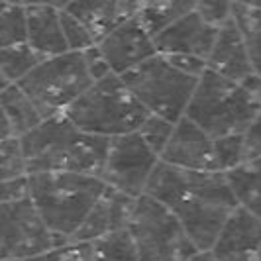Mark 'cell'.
Here are the masks:
<instances>
[{"label": "cell", "mask_w": 261, "mask_h": 261, "mask_svg": "<svg viewBox=\"0 0 261 261\" xmlns=\"http://www.w3.org/2000/svg\"><path fill=\"white\" fill-rule=\"evenodd\" d=\"M145 195L181 220L198 251L214 248L224 224L240 206L226 173H196L159 161Z\"/></svg>", "instance_id": "cell-1"}, {"label": "cell", "mask_w": 261, "mask_h": 261, "mask_svg": "<svg viewBox=\"0 0 261 261\" xmlns=\"http://www.w3.org/2000/svg\"><path fill=\"white\" fill-rule=\"evenodd\" d=\"M30 175L75 173L102 177L110 140L81 132L71 120L55 116L22 138Z\"/></svg>", "instance_id": "cell-2"}, {"label": "cell", "mask_w": 261, "mask_h": 261, "mask_svg": "<svg viewBox=\"0 0 261 261\" xmlns=\"http://www.w3.org/2000/svg\"><path fill=\"white\" fill-rule=\"evenodd\" d=\"M32 200L53 234L75 236L81 224L105 195L106 183L91 175L75 173H36L30 175Z\"/></svg>", "instance_id": "cell-3"}, {"label": "cell", "mask_w": 261, "mask_h": 261, "mask_svg": "<svg viewBox=\"0 0 261 261\" xmlns=\"http://www.w3.org/2000/svg\"><path fill=\"white\" fill-rule=\"evenodd\" d=\"M65 116L85 134L114 140L140 130L149 112L132 94L122 77L110 75L94 83Z\"/></svg>", "instance_id": "cell-4"}, {"label": "cell", "mask_w": 261, "mask_h": 261, "mask_svg": "<svg viewBox=\"0 0 261 261\" xmlns=\"http://www.w3.org/2000/svg\"><path fill=\"white\" fill-rule=\"evenodd\" d=\"M259 112L261 102L240 83L206 71L198 81L185 116L218 140L224 136L244 134Z\"/></svg>", "instance_id": "cell-5"}, {"label": "cell", "mask_w": 261, "mask_h": 261, "mask_svg": "<svg viewBox=\"0 0 261 261\" xmlns=\"http://www.w3.org/2000/svg\"><path fill=\"white\" fill-rule=\"evenodd\" d=\"M122 81L149 114L177 124L187 114L200 79L185 75L165 55H155L126 73Z\"/></svg>", "instance_id": "cell-6"}, {"label": "cell", "mask_w": 261, "mask_h": 261, "mask_svg": "<svg viewBox=\"0 0 261 261\" xmlns=\"http://www.w3.org/2000/svg\"><path fill=\"white\" fill-rule=\"evenodd\" d=\"M18 85L38 106L43 120H49L63 116L94 83L89 75L85 55L69 51L41 61Z\"/></svg>", "instance_id": "cell-7"}, {"label": "cell", "mask_w": 261, "mask_h": 261, "mask_svg": "<svg viewBox=\"0 0 261 261\" xmlns=\"http://www.w3.org/2000/svg\"><path fill=\"white\" fill-rule=\"evenodd\" d=\"M128 230L140 261H189L198 251L173 210L147 195L136 200Z\"/></svg>", "instance_id": "cell-8"}, {"label": "cell", "mask_w": 261, "mask_h": 261, "mask_svg": "<svg viewBox=\"0 0 261 261\" xmlns=\"http://www.w3.org/2000/svg\"><path fill=\"white\" fill-rule=\"evenodd\" d=\"M0 218H2V236H0L2 259L26 261L53 248L69 244L67 238L53 234L49 230V226L41 218L32 198L2 204Z\"/></svg>", "instance_id": "cell-9"}, {"label": "cell", "mask_w": 261, "mask_h": 261, "mask_svg": "<svg viewBox=\"0 0 261 261\" xmlns=\"http://www.w3.org/2000/svg\"><path fill=\"white\" fill-rule=\"evenodd\" d=\"M159 161L161 159L153 153V149L145 144L138 132L120 136L110 140L100 179L110 189H116L132 198H140L145 195Z\"/></svg>", "instance_id": "cell-10"}, {"label": "cell", "mask_w": 261, "mask_h": 261, "mask_svg": "<svg viewBox=\"0 0 261 261\" xmlns=\"http://www.w3.org/2000/svg\"><path fill=\"white\" fill-rule=\"evenodd\" d=\"M98 49L106 59V63L110 65L112 73L118 77H124L136 67L144 65L145 61L159 55L155 39L138 20V16L118 26L114 32H110L98 43Z\"/></svg>", "instance_id": "cell-11"}, {"label": "cell", "mask_w": 261, "mask_h": 261, "mask_svg": "<svg viewBox=\"0 0 261 261\" xmlns=\"http://www.w3.org/2000/svg\"><path fill=\"white\" fill-rule=\"evenodd\" d=\"M161 161L177 169L196 173H218L216 167V140L200 126L185 116L177 122L173 138L167 144Z\"/></svg>", "instance_id": "cell-12"}, {"label": "cell", "mask_w": 261, "mask_h": 261, "mask_svg": "<svg viewBox=\"0 0 261 261\" xmlns=\"http://www.w3.org/2000/svg\"><path fill=\"white\" fill-rule=\"evenodd\" d=\"M218 32L220 30L204 22V18L195 8L191 14L183 16L163 34L157 36V53L159 55H193L208 61Z\"/></svg>", "instance_id": "cell-13"}, {"label": "cell", "mask_w": 261, "mask_h": 261, "mask_svg": "<svg viewBox=\"0 0 261 261\" xmlns=\"http://www.w3.org/2000/svg\"><path fill=\"white\" fill-rule=\"evenodd\" d=\"M136 200L138 198H132L116 189L106 187L105 195L100 196V200L89 212V216L85 218V222L81 224V228L71 238V242L92 244L102 236L128 230V224H130L134 208H136Z\"/></svg>", "instance_id": "cell-14"}, {"label": "cell", "mask_w": 261, "mask_h": 261, "mask_svg": "<svg viewBox=\"0 0 261 261\" xmlns=\"http://www.w3.org/2000/svg\"><path fill=\"white\" fill-rule=\"evenodd\" d=\"M259 249L261 220L244 206H238L210 251L220 261H257Z\"/></svg>", "instance_id": "cell-15"}, {"label": "cell", "mask_w": 261, "mask_h": 261, "mask_svg": "<svg viewBox=\"0 0 261 261\" xmlns=\"http://www.w3.org/2000/svg\"><path fill=\"white\" fill-rule=\"evenodd\" d=\"M206 63H208V71L224 79H230L234 83H244L255 73L251 59H249L246 39L242 36L234 18L226 26L220 28L216 43L212 47V53Z\"/></svg>", "instance_id": "cell-16"}, {"label": "cell", "mask_w": 261, "mask_h": 261, "mask_svg": "<svg viewBox=\"0 0 261 261\" xmlns=\"http://www.w3.org/2000/svg\"><path fill=\"white\" fill-rule=\"evenodd\" d=\"M28 8V45L43 59L69 53L63 26H61V4L41 2L26 4Z\"/></svg>", "instance_id": "cell-17"}, {"label": "cell", "mask_w": 261, "mask_h": 261, "mask_svg": "<svg viewBox=\"0 0 261 261\" xmlns=\"http://www.w3.org/2000/svg\"><path fill=\"white\" fill-rule=\"evenodd\" d=\"M142 2H114V0H105V2H65V8L73 16H77L85 26L91 30L96 43L114 32L118 26L136 18L140 12Z\"/></svg>", "instance_id": "cell-18"}, {"label": "cell", "mask_w": 261, "mask_h": 261, "mask_svg": "<svg viewBox=\"0 0 261 261\" xmlns=\"http://www.w3.org/2000/svg\"><path fill=\"white\" fill-rule=\"evenodd\" d=\"M0 106L2 116L8 118L18 138L28 136L43 122L38 106L32 102V98L22 91L20 85H8L0 89Z\"/></svg>", "instance_id": "cell-19"}, {"label": "cell", "mask_w": 261, "mask_h": 261, "mask_svg": "<svg viewBox=\"0 0 261 261\" xmlns=\"http://www.w3.org/2000/svg\"><path fill=\"white\" fill-rule=\"evenodd\" d=\"M196 8V2L189 0H151V2H142L138 20L144 24V28L153 36V39L163 34L167 28H171L177 20L191 14Z\"/></svg>", "instance_id": "cell-20"}, {"label": "cell", "mask_w": 261, "mask_h": 261, "mask_svg": "<svg viewBox=\"0 0 261 261\" xmlns=\"http://www.w3.org/2000/svg\"><path fill=\"white\" fill-rule=\"evenodd\" d=\"M228 181L240 206L261 220V159L244 163L228 173Z\"/></svg>", "instance_id": "cell-21"}, {"label": "cell", "mask_w": 261, "mask_h": 261, "mask_svg": "<svg viewBox=\"0 0 261 261\" xmlns=\"http://www.w3.org/2000/svg\"><path fill=\"white\" fill-rule=\"evenodd\" d=\"M41 61L45 59L34 51L28 43L0 47V89L22 83Z\"/></svg>", "instance_id": "cell-22"}, {"label": "cell", "mask_w": 261, "mask_h": 261, "mask_svg": "<svg viewBox=\"0 0 261 261\" xmlns=\"http://www.w3.org/2000/svg\"><path fill=\"white\" fill-rule=\"evenodd\" d=\"M234 20L246 39L253 71L261 77V4L234 2Z\"/></svg>", "instance_id": "cell-23"}, {"label": "cell", "mask_w": 261, "mask_h": 261, "mask_svg": "<svg viewBox=\"0 0 261 261\" xmlns=\"http://www.w3.org/2000/svg\"><path fill=\"white\" fill-rule=\"evenodd\" d=\"M92 261H140L138 246L130 230H120L91 244Z\"/></svg>", "instance_id": "cell-24"}, {"label": "cell", "mask_w": 261, "mask_h": 261, "mask_svg": "<svg viewBox=\"0 0 261 261\" xmlns=\"http://www.w3.org/2000/svg\"><path fill=\"white\" fill-rule=\"evenodd\" d=\"M28 43V8L22 2L0 4V47Z\"/></svg>", "instance_id": "cell-25"}, {"label": "cell", "mask_w": 261, "mask_h": 261, "mask_svg": "<svg viewBox=\"0 0 261 261\" xmlns=\"http://www.w3.org/2000/svg\"><path fill=\"white\" fill-rule=\"evenodd\" d=\"M0 165H2V181H12L30 175L22 138L0 142Z\"/></svg>", "instance_id": "cell-26"}, {"label": "cell", "mask_w": 261, "mask_h": 261, "mask_svg": "<svg viewBox=\"0 0 261 261\" xmlns=\"http://www.w3.org/2000/svg\"><path fill=\"white\" fill-rule=\"evenodd\" d=\"M61 26H63V36H65L69 51L85 53L98 45L94 36L91 34V30L85 26L77 16L69 12L65 4H61Z\"/></svg>", "instance_id": "cell-27"}, {"label": "cell", "mask_w": 261, "mask_h": 261, "mask_svg": "<svg viewBox=\"0 0 261 261\" xmlns=\"http://www.w3.org/2000/svg\"><path fill=\"white\" fill-rule=\"evenodd\" d=\"M175 126L177 124H173V122L165 120V118L149 114V116L145 118L144 124H142V128L138 130V134L144 138L145 144L153 149V153L161 159L165 147H167V144H169L171 138H173Z\"/></svg>", "instance_id": "cell-28"}, {"label": "cell", "mask_w": 261, "mask_h": 261, "mask_svg": "<svg viewBox=\"0 0 261 261\" xmlns=\"http://www.w3.org/2000/svg\"><path fill=\"white\" fill-rule=\"evenodd\" d=\"M246 163L244 157V134L224 136L216 140V167L218 173H230Z\"/></svg>", "instance_id": "cell-29"}, {"label": "cell", "mask_w": 261, "mask_h": 261, "mask_svg": "<svg viewBox=\"0 0 261 261\" xmlns=\"http://www.w3.org/2000/svg\"><path fill=\"white\" fill-rule=\"evenodd\" d=\"M26 261H92V248L91 244L69 242L65 246L53 248L45 253H39V255L30 257Z\"/></svg>", "instance_id": "cell-30"}, {"label": "cell", "mask_w": 261, "mask_h": 261, "mask_svg": "<svg viewBox=\"0 0 261 261\" xmlns=\"http://www.w3.org/2000/svg\"><path fill=\"white\" fill-rule=\"evenodd\" d=\"M196 12L210 26L220 30L234 18V2H196Z\"/></svg>", "instance_id": "cell-31"}, {"label": "cell", "mask_w": 261, "mask_h": 261, "mask_svg": "<svg viewBox=\"0 0 261 261\" xmlns=\"http://www.w3.org/2000/svg\"><path fill=\"white\" fill-rule=\"evenodd\" d=\"M32 198V189H30V175L12 179V181H2V204L10 202H20Z\"/></svg>", "instance_id": "cell-32"}, {"label": "cell", "mask_w": 261, "mask_h": 261, "mask_svg": "<svg viewBox=\"0 0 261 261\" xmlns=\"http://www.w3.org/2000/svg\"><path fill=\"white\" fill-rule=\"evenodd\" d=\"M244 157L246 163L261 159V112L244 132Z\"/></svg>", "instance_id": "cell-33"}, {"label": "cell", "mask_w": 261, "mask_h": 261, "mask_svg": "<svg viewBox=\"0 0 261 261\" xmlns=\"http://www.w3.org/2000/svg\"><path fill=\"white\" fill-rule=\"evenodd\" d=\"M83 55H85V63H87V69H89V75H91L92 83L105 81L106 77L114 75L112 69H110V65L106 63V59L102 57V53H100V49H98V45L92 47V49H89V51H85Z\"/></svg>", "instance_id": "cell-34"}, {"label": "cell", "mask_w": 261, "mask_h": 261, "mask_svg": "<svg viewBox=\"0 0 261 261\" xmlns=\"http://www.w3.org/2000/svg\"><path fill=\"white\" fill-rule=\"evenodd\" d=\"M165 57L179 71H183L185 75H191L195 79H200L208 71V63L200 57H193V55H165Z\"/></svg>", "instance_id": "cell-35"}, {"label": "cell", "mask_w": 261, "mask_h": 261, "mask_svg": "<svg viewBox=\"0 0 261 261\" xmlns=\"http://www.w3.org/2000/svg\"><path fill=\"white\" fill-rule=\"evenodd\" d=\"M240 85H242V87H244L255 100H259L261 102V77L257 75V73H253L251 77H248L244 83H240Z\"/></svg>", "instance_id": "cell-36"}, {"label": "cell", "mask_w": 261, "mask_h": 261, "mask_svg": "<svg viewBox=\"0 0 261 261\" xmlns=\"http://www.w3.org/2000/svg\"><path fill=\"white\" fill-rule=\"evenodd\" d=\"M189 261H220L212 251H196Z\"/></svg>", "instance_id": "cell-37"}, {"label": "cell", "mask_w": 261, "mask_h": 261, "mask_svg": "<svg viewBox=\"0 0 261 261\" xmlns=\"http://www.w3.org/2000/svg\"><path fill=\"white\" fill-rule=\"evenodd\" d=\"M2 261H22V259H2Z\"/></svg>", "instance_id": "cell-38"}, {"label": "cell", "mask_w": 261, "mask_h": 261, "mask_svg": "<svg viewBox=\"0 0 261 261\" xmlns=\"http://www.w3.org/2000/svg\"><path fill=\"white\" fill-rule=\"evenodd\" d=\"M257 261H261V249H259V255H257Z\"/></svg>", "instance_id": "cell-39"}, {"label": "cell", "mask_w": 261, "mask_h": 261, "mask_svg": "<svg viewBox=\"0 0 261 261\" xmlns=\"http://www.w3.org/2000/svg\"><path fill=\"white\" fill-rule=\"evenodd\" d=\"M259 4H261V2H259Z\"/></svg>", "instance_id": "cell-40"}]
</instances>
